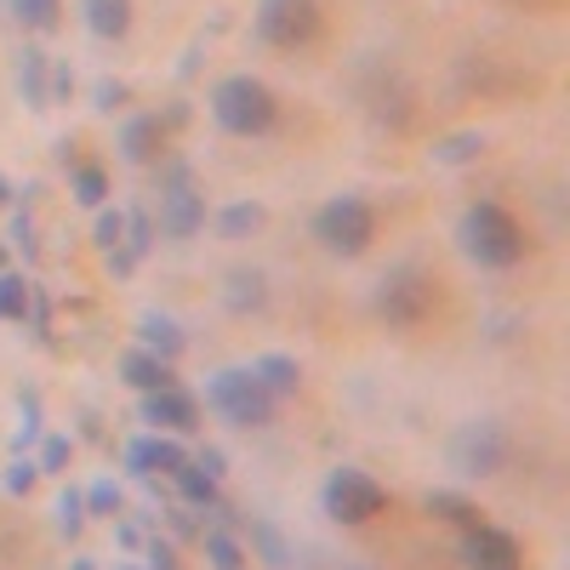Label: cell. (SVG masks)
I'll return each instance as SVG.
<instances>
[{
  "instance_id": "7c38bea8",
  "label": "cell",
  "mask_w": 570,
  "mask_h": 570,
  "mask_svg": "<svg viewBox=\"0 0 570 570\" xmlns=\"http://www.w3.org/2000/svg\"><path fill=\"white\" fill-rule=\"evenodd\" d=\"M142 422L166 428V434H195V428H200V400L183 394L177 383L155 389V394H142Z\"/></svg>"
},
{
  "instance_id": "9a60e30c",
  "label": "cell",
  "mask_w": 570,
  "mask_h": 570,
  "mask_svg": "<svg viewBox=\"0 0 570 570\" xmlns=\"http://www.w3.org/2000/svg\"><path fill=\"white\" fill-rule=\"evenodd\" d=\"M120 376L137 389V394H155V389H171V365L160 360V354H149V348H131V354H120Z\"/></svg>"
},
{
  "instance_id": "7a4b0ae2",
  "label": "cell",
  "mask_w": 570,
  "mask_h": 570,
  "mask_svg": "<svg viewBox=\"0 0 570 570\" xmlns=\"http://www.w3.org/2000/svg\"><path fill=\"white\" fill-rule=\"evenodd\" d=\"M212 120L228 131V137H263L274 131L279 120V104H274V91L257 80V75H228L212 86Z\"/></svg>"
},
{
  "instance_id": "d6986e66",
  "label": "cell",
  "mask_w": 570,
  "mask_h": 570,
  "mask_svg": "<svg viewBox=\"0 0 570 570\" xmlns=\"http://www.w3.org/2000/svg\"><path fill=\"white\" fill-rule=\"evenodd\" d=\"M80 12L98 40H126V29H131V0H86Z\"/></svg>"
},
{
  "instance_id": "f546056e",
  "label": "cell",
  "mask_w": 570,
  "mask_h": 570,
  "mask_svg": "<svg viewBox=\"0 0 570 570\" xmlns=\"http://www.w3.org/2000/svg\"><path fill=\"white\" fill-rule=\"evenodd\" d=\"M69 456H75V440H63V434H40V456H35L40 473H69Z\"/></svg>"
},
{
  "instance_id": "603a6c76",
  "label": "cell",
  "mask_w": 570,
  "mask_h": 570,
  "mask_svg": "<svg viewBox=\"0 0 570 570\" xmlns=\"http://www.w3.org/2000/svg\"><path fill=\"white\" fill-rule=\"evenodd\" d=\"M257 228H263V206L257 200H234V206L217 212V234H223V240H246V234H257Z\"/></svg>"
},
{
  "instance_id": "e0dca14e",
  "label": "cell",
  "mask_w": 570,
  "mask_h": 570,
  "mask_svg": "<svg viewBox=\"0 0 570 570\" xmlns=\"http://www.w3.org/2000/svg\"><path fill=\"white\" fill-rule=\"evenodd\" d=\"M46 80H52V58H46L40 46H23L18 52V91H23L29 109H52L46 104Z\"/></svg>"
},
{
  "instance_id": "484cf974",
  "label": "cell",
  "mask_w": 570,
  "mask_h": 570,
  "mask_svg": "<svg viewBox=\"0 0 570 570\" xmlns=\"http://www.w3.org/2000/svg\"><path fill=\"white\" fill-rule=\"evenodd\" d=\"M29 292H35V285L23 279V274H0V320H18L23 325V314H29Z\"/></svg>"
},
{
  "instance_id": "7402d4cb",
  "label": "cell",
  "mask_w": 570,
  "mask_h": 570,
  "mask_svg": "<svg viewBox=\"0 0 570 570\" xmlns=\"http://www.w3.org/2000/svg\"><path fill=\"white\" fill-rule=\"evenodd\" d=\"M422 508L434 513V519H445V525H462V531L480 525V508H473L462 491H428V497H422Z\"/></svg>"
},
{
  "instance_id": "8992f818",
  "label": "cell",
  "mask_w": 570,
  "mask_h": 570,
  "mask_svg": "<svg viewBox=\"0 0 570 570\" xmlns=\"http://www.w3.org/2000/svg\"><path fill=\"white\" fill-rule=\"evenodd\" d=\"M320 502H325V519H337V525H365V519H376L389 508V491L365 468H331Z\"/></svg>"
},
{
  "instance_id": "ba28073f",
  "label": "cell",
  "mask_w": 570,
  "mask_h": 570,
  "mask_svg": "<svg viewBox=\"0 0 570 570\" xmlns=\"http://www.w3.org/2000/svg\"><path fill=\"white\" fill-rule=\"evenodd\" d=\"M160 228L171 234V240H195V234L206 228V195L195 188V171H188L183 160H171L160 171Z\"/></svg>"
},
{
  "instance_id": "6da1fadb",
  "label": "cell",
  "mask_w": 570,
  "mask_h": 570,
  "mask_svg": "<svg viewBox=\"0 0 570 570\" xmlns=\"http://www.w3.org/2000/svg\"><path fill=\"white\" fill-rule=\"evenodd\" d=\"M456 246H462L468 263H480V268H513L519 257H525V228H519L513 212H502L497 200H480V206L462 212Z\"/></svg>"
},
{
  "instance_id": "7bdbcfd3",
  "label": "cell",
  "mask_w": 570,
  "mask_h": 570,
  "mask_svg": "<svg viewBox=\"0 0 570 570\" xmlns=\"http://www.w3.org/2000/svg\"><path fill=\"white\" fill-rule=\"evenodd\" d=\"M12 195H18V188H12L7 177H0V206H12Z\"/></svg>"
},
{
  "instance_id": "4dcf8cb0",
  "label": "cell",
  "mask_w": 570,
  "mask_h": 570,
  "mask_svg": "<svg viewBox=\"0 0 570 570\" xmlns=\"http://www.w3.org/2000/svg\"><path fill=\"white\" fill-rule=\"evenodd\" d=\"M149 246H155V217L149 212H126V252L131 257H149Z\"/></svg>"
},
{
  "instance_id": "8d00e7d4",
  "label": "cell",
  "mask_w": 570,
  "mask_h": 570,
  "mask_svg": "<svg viewBox=\"0 0 570 570\" xmlns=\"http://www.w3.org/2000/svg\"><path fill=\"white\" fill-rule=\"evenodd\" d=\"M35 480H40V468H35L29 456H18V462L7 468V491H12V497H29V491H35Z\"/></svg>"
},
{
  "instance_id": "8fae6325",
  "label": "cell",
  "mask_w": 570,
  "mask_h": 570,
  "mask_svg": "<svg viewBox=\"0 0 570 570\" xmlns=\"http://www.w3.org/2000/svg\"><path fill=\"white\" fill-rule=\"evenodd\" d=\"M183 462H188V451L171 434H149V440L126 445V473H131V480H171Z\"/></svg>"
},
{
  "instance_id": "277c9868",
  "label": "cell",
  "mask_w": 570,
  "mask_h": 570,
  "mask_svg": "<svg viewBox=\"0 0 570 570\" xmlns=\"http://www.w3.org/2000/svg\"><path fill=\"white\" fill-rule=\"evenodd\" d=\"M434 314V274H422L416 263H400L376 279V320L389 331H416Z\"/></svg>"
},
{
  "instance_id": "d6a6232c",
  "label": "cell",
  "mask_w": 570,
  "mask_h": 570,
  "mask_svg": "<svg viewBox=\"0 0 570 570\" xmlns=\"http://www.w3.org/2000/svg\"><path fill=\"white\" fill-rule=\"evenodd\" d=\"M166 531H171L177 542H200L206 513H200V508H171V513H166Z\"/></svg>"
},
{
  "instance_id": "4316f807",
  "label": "cell",
  "mask_w": 570,
  "mask_h": 570,
  "mask_svg": "<svg viewBox=\"0 0 570 570\" xmlns=\"http://www.w3.org/2000/svg\"><path fill=\"white\" fill-rule=\"evenodd\" d=\"M252 542H257V553H263L268 570H285V564H292V548H285V537L268 525V519H252Z\"/></svg>"
},
{
  "instance_id": "d590c367",
  "label": "cell",
  "mask_w": 570,
  "mask_h": 570,
  "mask_svg": "<svg viewBox=\"0 0 570 570\" xmlns=\"http://www.w3.org/2000/svg\"><path fill=\"white\" fill-rule=\"evenodd\" d=\"M120 104H126V86H120V80H109V75H104L98 86H91V109H98V115H115Z\"/></svg>"
},
{
  "instance_id": "f6af8a7d",
  "label": "cell",
  "mask_w": 570,
  "mask_h": 570,
  "mask_svg": "<svg viewBox=\"0 0 570 570\" xmlns=\"http://www.w3.org/2000/svg\"><path fill=\"white\" fill-rule=\"evenodd\" d=\"M0 274H7V246H0Z\"/></svg>"
},
{
  "instance_id": "9c48e42d",
  "label": "cell",
  "mask_w": 570,
  "mask_h": 570,
  "mask_svg": "<svg viewBox=\"0 0 570 570\" xmlns=\"http://www.w3.org/2000/svg\"><path fill=\"white\" fill-rule=\"evenodd\" d=\"M320 35V0H257V40L274 52H297Z\"/></svg>"
},
{
  "instance_id": "5bb4252c",
  "label": "cell",
  "mask_w": 570,
  "mask_h": 570,
  "mask_svg": "<svg viewBox=\"0 0 570 570\" xmlns=\"http://www.w3.org/2000/svg\"><path fill=\"white\" fill-rule=\"evenodd\" d=\"M137 337H142V348H149V354H160L166 365L171 360H183V348H188V337H183V325L171 320V314H137Z\"/></svg>"
},
{
  "instance_id": "ab89813d",
  "label": "cell",
  "mask_w": 570,
  "mask_h": 570,
  "mask_svg": "<svg viewBox=\"0 0 570 570\" xmlns=\"http://www.w3.org/2000/svg\"><path fill=\"white\" fill-rule=\"evenodd\" d=\"M195 462H200V468H206V473H212V480H223V473H228V468H223V462H228V456H223V451H217V445H206V451H200V456H195Z\"/></svg>"
},
{
  "instance_id": "4fadbf2b",
  "label": "cell",
  "mask_w": 570,
  "mask_h": 570,
  "mask_svg": "<svg viewBox=\"0 0 570 570\" xmlns=\"http://www.w3.org/2000/svg\"><path fill=\"white\" fill-rule=\"evenodd\" d=\"M160 149H166V126H160V115H131V120L120 126V155H126L131 166H155Z\"/></svg>"
},
{
  "instance_id": "ffe728a7",
  "label": "cell",
  "mask_w": 570,
  "mask_h": 570,
  "mask_svg": "<svg viewBox=\"0 0 570 570\" xmlns=\"http://www.w3.org/2000/svg\"><path fill=\"white\" fill-rule=\"evenodd\" d=\"M480 155H485V131H445V137H434V149H428L434 166H473Z\"/></svg>"
},
{
  "instance_id": "e575fe53",
  "label": "cell",
  "mask_w": 570,
  "mask_h": 570,
  "mask_svg": "<svg viewBox=\"0 0 570 570\" xmlns=\"http://www.w3.org/2000/svg\"><path fill=\"white\" fill-rule=\"evenodd\" d=\"M80 525H86V497H80V491H63V497H58V531L75 542Z\"/></svg>"
},
{
  "instance_id": "2e32d148",
  "label": "cell",
  "mask_w": 570,
  "mask_h": 570,
  "mask_svg": "<svg viewBox=\"0 0 570 570\" xmlns=\"http://www.w3.org/2000/svg\"><path fill=\"white\" fill-rule=\"evenodd\" d=\"M252 376H257L274 400H285V394L303 389V365H297L292 354H257V360H252Z\"/></svg>"
},
{
  "instance_id": "836d02e7",
  "label": "cell",
  "mask_w": 570,
  "mask_h": 570,
  "mask_svg": "<svg viewBox=\"0 0 570 570\" xmlns=\"http://www.w3.org/2000/svg\"><path fill=\"white\" fill-rule=\"evenodd\" d=\"M7 240L23 252V263H35V257H40V240H35V217H29V212H12V223H7Z\"/></svg>"
},
{
  "instance_id": "b9f144b4",
  "label": "cell",
  "mask_w": 570,
  "mask_h": 570,
  "mask_svg": "<svg viewBox=\"0 0 570 570\" xmlns=\"http://www.w3.org/2000/svg\"><path fill=\"white\" fill-rule=\"evenodd\" d=\"M160 126H166V131H171V126H188V104H171V109H166V120H160Z\"/></svg>"
},
{
  "instance_id": "cb8c5ba5",
  "label": "cell",
  "mask_w": 570,
  "mask_h": 570,
  "mask_svg": "<svg viewBox=\"0 0 570 570\" xmlns=\"http://www.w3.org/2000/svg\"><path fill=\"white\" fill-rule=\"evenodd\" d=\"M69 195H75L80 206L98 212V206L109 200V171H104V166H75V177H69Z\"/></svg>"
},
{
  "instance_id": "44dd1931",
  "label": "cell",
  "mask_w": 570,
  "mask_h": 570,
  "mask_svg": "<svg viewBox=\"0 0 570 570\" xmlns=\"http://www.w3.org/2000/svg\"><path fill=\"white\" fill-rule=\"evenodd\" d=\"M171 480H177V497H183V508H200V513H206V508L217 502V480H212V473H206L195 456H188V462L171 473Z\"/></svg>"
},
{
  "instance_id": "ac0fdd59",
  "label": "cell",
  "mask_w": 570,
  "mask_h": 570,
  "mask_svg": "<svg viewBox=\"0 0 570 570\" xmlns=\"http://www.w3.org/2000/svg\"><path fill=\"white\" fill-rule=\"evenodd\" d=\"M223 303H228L234 314H263V308H268V285H263V274H257V268H234L228 285H223Z\"/></svg>"
},
{
  "instance_id": "d4e9b609",
  "label": "cell",
  "mask_w": 570,
  "mask_h": 570,
  "mask_svg": "<svg viewBox=\"0 0 570 570\" xmlns=\"http://www.w3.org/2000/svg\"><path fill=\"white\" fill-rule=\"evenodd\" d=\"M200 542H206V559H212V570H246V548L234 542L228 531H200Z\"/></svg>"
},
{
  "instance_id": "3957f363",
  "label": "cell",
  "mask_w": 570,
  "mask_h": 570,
  "mask_svg": "<svg viewBox=\"0 0 570 570\" xmlns=\"http://www.w3.org/2000/svg\"><path fill=\"white\" fill-rule=\"evenodd\" d=\"M206 405L223 422H234V428H268L279 400L252 376V365H228V371H212L206 376Z\"/></svg>"
},
{
  "instance_id": "ee69618b",
  "label": "cell",
  "mask_w": 570,
  "mask_h": 570,
  "mask_svg": "<svg viewBox=\"0 0 570 570\" xmlns=\"http://www.w3.org/2000/svg\"><path fill=\"white\" fill-rule=\"evenodd\" d=\"M69 570H91V564H86V559H75V564H69Z\"/></svg>"
},
{
  "instance_id": "30bf717a",
  "label": "cell",
  "mask_w": 570,
  "mask_h": 570,
  "mask_svg": "<svg viewBox=\"0 0 570 570\" xmlns=\"http://www.w3.org/2000/svg\"><path fill=\"white\" fill-rule=\"evenodd\" d=\"M462 564L468 570H525V553H519V542L508 531L480 519L473 531H462Z\"/></svg>"
},
{
  "instance_id": "60d3db41",
  "label": "cell",
  "mask_w": 570,
  "mask_h": 570,
  "mask_svg": "<svg viewBox=\"0 0 570 570\" xmlns=\"http://www.w3.org/2000/svg\"><path fill=\"white\" fill-rule=\"evenodd\" d=\"M104 257H109V268H115V274H131V268H137V257H131L126 246H115V252H104Z\"/></svg>"
},
{
  "instance_id": "5b68a950",
  "label": "cell",
  "mask_w": 570,
  "mask_h": 570,
  "mask_svg": "<svg viewBox=\"0 0 570 570\" xmlns=\"http://www.w3.org/2000/svg\"><path fill=\"white\" fill-rule=\"evenodd\" d=\"M314 240H320L331 257H360V252H371V240H376V212H371V200H360V195H331V200L314 212Z\"/></svg>"
},
{
  "instance_id": "f1b7e54d",
  "label": "cell",
  "mask_w": 570,
  "mask_h": 570,
  "mask_svg": "<svg viewBox=\"0 0 570 570\" xmlns=\"http://www.w3.org/2000/svg\"><path fill=\"white\" fill-rule=\"evenodd\" d=\"M12 7H18V23H23V29L46 35V29L58 23V12H63V0H12Z\"/></svg>"
},
{
  "instance_id": "1f68e13d",
  "label": "cell",
  "mask_w": 570,
  "mask_h": 570,
  "mask_svg": "<svg viewBox=\"0 0 570 570\" xmlns=\"http://www.w3.org/2000/svg\"><path fill=\"white\" fill-rule=\"evenodd\" d=\"M91 240H98V252H115V246H126V212H109V206H98V228H91Z\"/></svg>"
},
{
  "instance_id": "74e56055",
  "label": "cell",
  "mask_w": 570,
  "mask_h": 570,
  "mask_svg": "<svg viewBox=\"0 0 570 570\" xmlns=\"http://www.w3.org/2000/svg\"><path fill=\"white\" fill-rule=\"evenodd\" d=\"M75 91V69L69 63H52V80H46V104H69Z\"/></svg>"
},
{
  "instance_id": "83f0119b",
  "label": "cell",
  "mask_w": 570,
  "mask_h": 570,
  "mask_svg": "<svg viewBox=\"0 0 570 570\" xmlns=\"http://www.w3.org/2000/svg\"><path fill=\"white\" fill-rule=\"evenodd\" d=\"M80 497H86V513H98V519H115V513L126 508V491H120L115 480H98V485H86Z\"/></svg>"
},
{
  "instance_id": "52a82bcc",
  "label": "cell",
  "mask_w": 570,
  "mask_h": 570,
  "mask_svg": "<svg viewBox=\"0 0 570 570\" xmlns=\"http://www.w3.org/2000/svg\"><path fill=\"white\" fill-rule=\"evenodd\" d=\"M502 462H508V434H502V422L473 416V422H462L456 434H451V468L462 473V480H491Z\"/></svg>"
},
{
  "instance_id": "f35d334b",
  "label": "cell",
  "mask_w": 570,
  "mask_h": 570,
  "mask_svg": "<svg viewBox=\"0 0 570 570\" xmlns=\"http://www.w3.org/2000/svg\"><path fill=\"white\" fill-rule=\"evenodd\" d=\"M149 570H177V553H171V542H149Z\"/></svg>"
}]
</instances>
